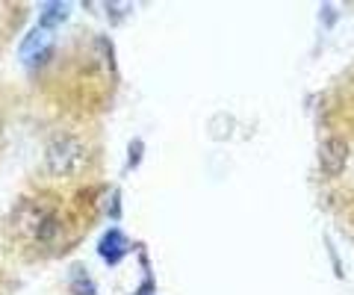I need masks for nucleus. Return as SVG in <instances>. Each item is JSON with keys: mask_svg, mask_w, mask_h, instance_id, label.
I'll return each mask as SVG.
<instances>
[{"mask_svg": "<svg viewBox=\"0 0 354 295\" xmlns=\"http://www.w3.org/2000/svg\"><path fill=\"white\" fill-rule=\"evenodd\" d=\"M12 239L30 251H57L65 239V218L41 198H27L12 210Z\"/></svg>", "mask_w": 354, "mask_h": 295, "instance_id": "1", "label": "nucleus"}, {"mask_svg": "<svg viewBox=\"0 0 354 295\" xmlns=\"http://www.w3.org/2000/svg\"><path fill=\"white\" fill-rule=\"evenodd\" d=\"M86 166V142L77 133H57L44 151V171L57 180H68Z\"/></svg>", "mask_w": 354, "mask_h": 295, "instance_id": "2", "label": "nucleus"}, {"mask_svg": "<svg viewBox=\"0 0 354 295\" xmlns=\"http://www.w3.org/2000/svg\"><path fill=\"white\" fill-rule=\"evenodd\" d=\"M348 162V142L342 136H325L322 145H319V169L328 178H334V174H342Z\"/></svg>", "mask_w": 354, "mask_h": 295, "instance_id": "3", "label": "nucleus"}, {"mask_svg": "<svg viewBox=\"0 0 354 295\" xmlns=\"http://www.w3.org/2000/svg\"><path fill=\"white\" fill-rule=\"evenodd\" d=\"M50 41H53L50 30L48 27H36V30L30 32V39L24 41V59L27 62H39L44 53L50 50Z\"/></svg>", "mask_w": 354, "mask_h": 295, "instance_id": "4", "label": "nucleus"}, {"mask_svg": "<svg viewBox=\"0 0 354 295\" xmlns=\"http://www.w3.org/2000/svg\"><path fill=\"white\" fill-rule=\"evenodd\" d=\"M101 251H104V257L115 260V257H121V251H124V242H121V236H118V234H109V236L104 239Z\"/></svg>", "mask_w": 354, "mask_h": 295, "instance_id": "5", "label": "nucleus"}]
</instances>
